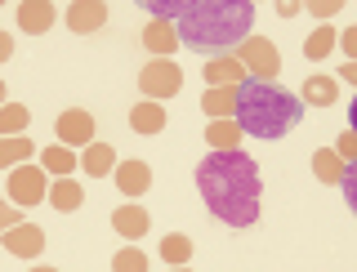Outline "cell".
Wrapping results in <instances>:
<instances>
[{"label":"cell","mask_w":357,"mask_h":272,"mask_svg":"<svg viewBox=\"0 0 357 272\" xmlns=\"http://www.w3.org/2000/svg\"><path fill=\"white\" fill-rule=\"evenodd\" d=\"M197 192L223 228H255L264 214L259 161L250 152H241V147H232V152H206V161L197 165Z\"/></svg>","instance_id":"1"},{"label":"cell","mask_w":357,"mask_h":272,"mask_svg":"<svg viewBox=\"0 0 357 272\" xmlns=\"http://www.w3.org/2000/svg\"><path fill=\"white\" fill-rule=\"evenodd\" d=\"M174 27L178 40L197 54H232L255 31V5L250 0H197Z\"/></svg>","instance_id":"2"},{"label":"cell","mask_w":357,"mask_h":272,"mask_svg":"<svg viewBox=\"0 0 357 272\" xmlns=\"http://www.w3.org/2000/svg\"><path fill=\"white\" fill-rule=\"evenodd\" d=\"M304 121V98L282 89L277 81H245L241 98H237V126L250 139H286L290 130Z\"/></svg>","instance_id":"3"},{"label":"cell","mask_w":357,"mask_h":272,"mask_svg":"<svg viewBox=\"0 0 357 272\" xmlns=\"http://www.w3.org/2000/svg\"><path fill=\"white\" fill-rule=\"evenodd\" d=\"M232 54H237V63L245 67L250 81H277V76H282V50H277L268 36H255L250 31Z\"/></svg>","instance_id":"4"},{"label":"cell","mask_w":357,"mask_h":272,"mask_svg":"<svg viewBox=\"0 0 357 272\" xmlns=\"http://www.w3.org/2000/svg\"><path fill=\"white\" fill-rule=\"evenodd\" d=\"M5 197L14 201L18 210H36L45 197H50V174H45L40 165H31V161H22L14 169H5Z\"/></svg>","instance_id":"5"},{"label":"cell","mask_w":357,"mask_h":272,"mask_svg":"<svg viewBox=\"0 0 357 272\" xmlns=\"http://www.w3.org/2000/svg\"><path fill=\"white\" fill-rule=\"evenodd\" d=\"M178 89H183V67H178L174 59H152V63H143V72H139V94H143V98L170 103Z\"/></svg>","instance_id":"6"},{"label":"cell","mask_w":357,"mask_h":272,"mask_svg":"<svg viewBox=\"0 0 357 272\" xmlns=\"http://www.w3.org/2000/svg\"><path fill=\"white\" fill-rule=\"evenodd\" d=\"M54 139L67 143V147H89V143H94V116H89L85 107L59 112V121H54Z\"/></svg>","instance_id":"7"},{"label":"cell","mask_w":357,"mask_h":272,"mask_svg":"<svg viewBox=\"0 0 357 272\" xmlns=\"http://www.w3.org/2000/svg\"><path fill=\"white\" fill-rule=\"evenodd\" d=\"M63 22H67V31H76V36H94V31L107 27V5L103 0H72Z\"/></svg>","instance_id":"8"},{"label":"cell","mask_w":357,"mask_h":272,"mask_svg":"<svg viewBox=\"0 0 357 272\" xmlns=\"http://www.w3.org/2000/svg\"><path fill=\"white\" fill-rule=\"evenodd\" d=\"M0 245H5L14 259H31V264H36L40 250H45V228H36V223L22 219V223H14L9 232H0Z\"/></svg>","instance_id":"9"},{"label":"cell","mask_w":357,"mask_h":272,"mask_svg":"<svg viewBox=\"0 0 357 272\" xmlns=\"http://www.w3.org/2000/svg\"><path fill=\"white\" fill-rule=\"evenodd\" d=\"M112 183H116V192L126 201H139V197H148V188H152V165L148 161H116Z\"/></svg>","instance_id":"10"},{"label":"cell","mask_w":357,"mask_h":272,"mask_svg":"<svg viewBox=\"0 0 357 272\" xmlns=\"http://www.w3.org/2000/svg\"><path fill=\"white\" fill-rule=\"evenodd\" d=\"M148 228H152V214L143 206H134V201H126V206L112 210V232H116L121 241H143Z\"/></svg>","instance_id":"11"},{"label":"cell","mask_w":357,"mask_h":272,"mask_svg":"<svg viewBox=\"0 0 357 272\" xmlns=\"http://www.w3.org/2000/svg\"><path fill=\"white\" fill-rule=\"evenodd\" d=\"M54 22H59L54 0H22L18 5V31H27V36H45V31H54Z\"/></svg>","instance_id":"12"},{"label":"cell","mask_w":357,"mask_h":272,"mask_svg":"<svg viewBox=\"0 0 357 272\" xmlns=\"http://www.w3.org/2000/svg\"><path fill=\"white\" fill-rule=\"evenodd\" d=\"M178 27L170 18H148V27H143V50L152 54V59H170V54L178 50Z\"/></svg>","instance_id":"13"},{"label":"cell","mask_w":357,"mask_h":272,"mask_svg":"<svg viewBox=\"0 0 357 272\" xmlns=\"http://www.w3.org/2000/svg\"><path fill=\"white\" fill-rule=\"evenodd\" d=\"M36 165L50 179H67V174H76V169H81V152H76V147H67V143H50V147H40Z\"/></svg>","instance_id":"14"},{"label":"cell","mask_w":357,"mask_h":272,"mask_svg":"<svg viewBox=\"0 0 357 272\" xmlns=\"http://www.w3.org/2000/svg\"><path fill=\"white\" fill-rule=\"evenodd\" d=\"M237 98H241V85H206L201 112L210 121H228V116H237Z\"/></svg>","instance_id":"15"},{"label":"cell","mask_w":357,"mask_h":272,"mask_svg":"<svg viewBox=\"0 0 357 272\" xmlns=\"http://www.w3.org/2000/svg\"><path fill=\"white\" fill-rule=\"evenodd\" d=\"M165 126H170V116H165V103H156V98H139V103L130 107V130L134 134H161Z\"/></svg>","instance_id":"16"},{"label":"cell","mask_w":357,"mask_h":272,"mask_svg":"<svg viewBox=\"0 0 357 272\" xmlns=\"http://www.w3.org/2000/svg\"><path fill=\"white\" fill-rule=\"evenodd\" d=\"M116 147L112 143H103V139H94L89 147H81V174H89V179H107L112 169H116Z\"/></svg>","instance_id":"17"},{"label":"cell","mask_w":357,"mask_h":272,"mask_svg":"<svg viewBox=\"0 0 357 272\" xmlns=\"http://www.w3.org/2000/svg\"><path fill=\"white\" fill-rule=\"evenodd\" d=\"M201 76H206V85H245L250 81L245 67L237 63V54H215V59L201 67Z\"/></svg>","instance_id":"18"},{"label":"cell","mask_w":357,"mask_h":272,"mask_svg":"<svg viewBox=\"0 0 357 272\" xmlns=\"http://www.w3.org/2000/svg\"><path fill=\"white\" fill-rule=\"evenodd\" d=\"M299 98H304V107H331L340 103V76H308L304 85H299Z\"/></svg>","instance_id":"19"},{"label":"cell","mask_w":357,"mask_h":272,"mask_svg":"<svg viewBox=\"0 0 357 272\" xmlns=\"http://www.w3.org/2000/svg\"><path fill=\"white\" fill-rule=\"evenodd\" d=\"M50 201L59 214H72V210H81L85 206V188L76 183V174H67V179H50Z\"/></svg>","instance_id":"20"},{"label":"cell","mask_w":357,"mask_h":272,"mask_svg":"<svg viewBox=\"0 0 357 272\" xmlns=\"http://www.w3.org/2000/svg\"><path fill=\"white\" fill-rule=\"evenodd\" d=\"M335 50H340V27L317 22V27L308 31V40H304V59H308V63H326Z\"/></svg>","instance_id":"21"},{"label":"cell","mask_w":357,"mask_h":272,"mask_svg":"<svg viewBox=\"0 0 357 272\" xmlns=\"http://www.w3.org/2000/svg\"><path fill=\"white\" fill-rule=\"evenodd\" d=\"M344 165H349V161H344L335 147H317V152H312V179H317V183H326V188H340Z\"/></svg>","instance_id":"22"},{"label":"cell","mask_w":357,"mask_h":272,"mask_svg":"<svg viewBox=\"0 0 357 272\" xmlns=\"http://www.w3.org/2000/svg\"><path fill=\"white\" fill-rule=\"evenodd\" d=\"M245 139V130L237 126V116H228V121H210L206 126V143H210V152H232V147H241Z\"/></svg>","instance_id":"23"},{"label":"cell","mask_w":357,"mask_h":272,"mask_svg":"<svg viewBox=\"0 0 357 272\" xmlns=\"http://www.w3.org/2000/svg\"><path fill=\"white\" fill-rule=\"evenodd\" d=\"M31 156H36V143L27 134H5L0 139V169H14L22 161H31Z\"/></svg>","instance_id":"24"},{"label":"cell","mask_w":357,"mask_h":272,"mask_svg":"<svg viewBox=\"0 0 357 272\" xmlns=\"http://www.w3.org/2000/svg\"><path fill=\"white\" fill-rule=\"evenodd\" d=\"M161 259L170 268H183L188 259H192V236H183V232H165V241H161Z\"/></svg>","instance_id":"25"},{"label":"cell","mask_w":357,"mask_h":272,"mask_svg":"<svg viewBox=\"0 0 357 272\" xmlns=\"http://www.w3.org/2000/svg\"><path fill=\"white\" fill-rule=\"evenodd\" d=\"M27 126H31V112L22 103H0V139L5 134H27Z\"/></svg>","instance_id":"26"},{"label":"cell","mask_w":357,"mask_h":272,"mask_svg":"<svg viewBox=\"0 0 357 272\" xmlns=\"http://www.w3.org/2000/svg\"><path fill=\"white\" fill-rule=\"evenodd\" d=\"M134 5H143L152 18H170V22H178L188 9L197 5V0H134Z\"/></svg>","instance_id":"27"},{"label":"cell","mask_w":357,"mask_h":272,"mask_svg":"<svg viewBox=\"0 0 357 272\" xmlns=\"http://www.w3.org/2000/svg\"><path fill=\"white\" fill-rule=\"evenodd\" d=\"M112 272H148V255H143V245H121V250L112 255Z\"/></svg>","instance_id":"28"},{"label":"cell","mask_w":357,"mask_h":272,"mask_svg":"<svg viewBox=\"0 0 357 272\" xmlns=\"http://www.w3.org/2000/svg\"><path fill=\"white\" fill-rule=\"evenodd\" d=\"M340 192H344V206H349V210H353V219H357V161H349V165H344Z\"/></svg>","instance_id":"29"},{"label":"cell","mask_w":357,"mask_h":272,"mask_svg":"<svg viewBox=\"0 0 357 272\" xmlns=\"http://www.w3.org/2000/svg\"><path fill=\"white\" fill-rule=\"evenodd\" d=\"M344 5H349V0H304V9H308V14L317 18V22H331Z\"/></svg>","instance_id":"30"},{"label":"cell","mask_w":357,"mask_h":272,"mask_svg":"<svg viewBox=\"0 0 357 272\" xmlns=\"http://www.w3.org/2000/svg\"><path fill=\"white\" fill-rule=\"evenodd\" d=\"M22 219H27V214H22L18 206H14V201H0V232H9V228H14V223H22Z\"/></svg>","instance_id":"31"},{"label":"cell","mask_w":357,"mask_h":272,"mask_svg":"<svg viewBox=\"0 0 357 272\" xmlns=\"http://www.w3.org/2000/svg\"><path fill=\"white\" fill-rule=\"evenodd\" d=\"M335 152H340L344 161H357V130H344L340 139H335Z\"/></svg>","instance_id":"32"},{"label":"cell","mask_w":357,"mask_h":272,"mask_svg":"<svg viewBox=\"0 0 357 272\" xmlns=\"http://www.w3.org/2000/svg\"><path fill=\"white\" fill-rule=\"evenodd\" d=\"M340 54H344L349 63H357V22H353V27H344V31H340Z\"/></svg>","instance_id":"33"},{"label":"cell","mask_w":357,"mask_h":272,"mask_svg":"<svg viewBox=\"0 0 357 272\" xmlns=\"http://www.w3.org/2000/svg\"><path fill=\"white\" fill-rule=\"evenodd\" d=\"M273 9H277V18H295V14H304V0H273Z\"/></svg>","instance_id":"34"},{"label":"cell","mask_w":357,"mask_h":272,"mask_svg":"<svg viewBox=\"0 0 357 272\" xmlns=\"http://www.w3.org/2000/svg\"><path fill=\"white\" fill-rule=\"evenodd\" d=\"M14 59V31H0V63Z\"/></svg>","instance_id":"35"},{"label":"cell","mask_w":357,"mask_h":272,"mask_svg":"<svg viewBox=\"0 0 357 272\" xmlns=\"http://www.w3.org/2000/svg\"><path fill=\"white\" fill-rule=\"evenodd\" d=\"M340 81H349V85L357 89V63H344V67H340Z\"/></svg>","instance_id":"36"},{"label":"cell","mask_w":357,"mask_h":272,"mask_svg":"<svg viewBox=\"0 0 357 272\" xmlns=\"http://www.w3.org/2000/svg\"><path fill=\"white\" fill-rule=\"evenodd\" d=\"M349 130H357V94H353V103H349Z\"/></svg>","instance_id":"37"},{"label":"cell","mask_w":357,"mask_h":272,"mask_svg":"<svg viewBox=\"0 0 357 272\" xmlns=\"http://www.w3.org/2000/svg\"><path fill=\"white\" fill-rule=\"evenodd\" d=\"M27 272H59V268H50V264H31Z\"/></svg>","instance_id":"38"},{"label":"cell","mask_w":357,"mask_h":272,"mask_svg":"<svg viewBox=\"0 0 357 272\" xmlns=\"http://www.w3.org/2000/svg\"><path fill=\"white\" fill-rule=\"evenodd\" d=\"M0 103H9V89H5V81H0Z\"/></svg>","instance_id":"39"},{"label":"cell","mask_w":357,"mask_h":272,"mask_svg":"<svg viewBox=\"0 0 357 272\" xmlns=\"http://www.w3.org/2000/svg\"><path fill=\"white\" fill-rule=\"evenodd\" d=\"M170 272H192V268H188V264H183V268H170Z\"/></svg>","instance_id":"40"},{"label":"cell","mask_w":357,"mask_h":272,"mask_svg":"<svg viewBox=\"0 0 357 272\" xmlns=\"http://www.w3.org/2000/svg\"><path fill=\"white\" fill-rule=\"evenodd\" d=\"M250 5H259V0H250Z\"/></svg>","instance_id":"41"},{"label":"cell","mask_w":357,"mask_h":272,"mask_svg":"<svg viewBox=\"0 0 357 272\" xmlns=\"http://www.w3.org/2000/svg\"><path fill=\"white\" fill-rule=\"evenodd\" d=\"M0 5H5V0H0Z\"/></svg>","instance_id":"42"}]
</instances>
